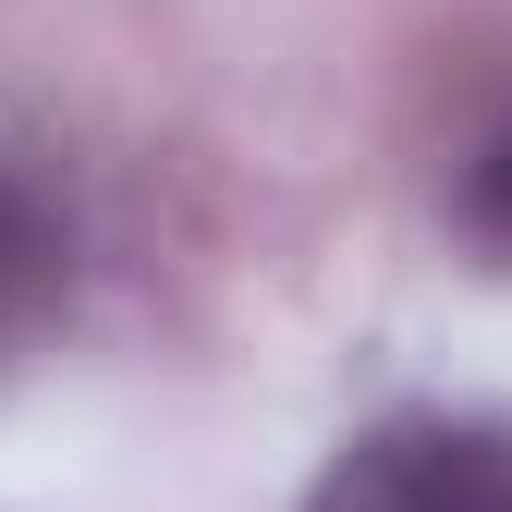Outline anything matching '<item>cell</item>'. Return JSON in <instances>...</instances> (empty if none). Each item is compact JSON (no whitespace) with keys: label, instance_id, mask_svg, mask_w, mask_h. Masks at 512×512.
Returning <instances> with one entry per match:
<instances>
[{"label":"cell","instance_id":"cell-1","mask_svg":"<svg viewBox=\"0 0 512 512\" xmlns=\"http://www.w3.org/2000/svg\"><path fill=\"white\" fill-rule=\"evenodd\" d=\"M293 512H512V415L403 403L354 427Z\"/></svg>","mask_w":512,"mask_h":512},{"label":"cell","instance_id":"cell-2","mask_svg":"<svg viewBox=\"0 0 512 512\" xmlns=\"http://www.w3.org/2000/svg\"><path fill=\"white\" fill-rule=\"evenodd\" d=\"M61 281H74V232H61V208H49V183H37V171L0 159V366H13V354L49 330Z\"/></svg>","mask_w":512,"mask_h":512},{"label":"cell","instance_id":"cell-3","mask_svg":"<svg viewBox=\"0 0 512 512\" xmlns=\"http://www.w3.org/2000/svg\"><path fill=\"white\" fill-rule=\"evenodd\" d=\"M452 232L476 244V269H512V110L452 159Z\"/></svg>","mask_w":512,"mask_h":512}]
</instances>
